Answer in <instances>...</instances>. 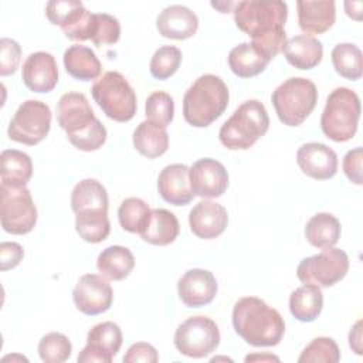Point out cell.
I'll return each mask as SVG.
<instances>
[{"label": "cell", "instance_id": "cell-30", "mask_svg": "<svg viewBox=\"0 0 363 363\" xmlns=\"http://www.w3.org/2000/svg\"><path fill=\"white\" fill-rule=\"evenodd\" d=\"M269 60L251 43H241L231 48L228 54V67L240 78H251L261 74Z\"/></svg>", "mask_w": 363, "mask_h": 363}, {"label": "cell", "instance_id": "cell-47", "mask_svg": "<svg viewBox=\"0 0 363 363\" xmlns=\"http://www.w3.org/2000/svg\"><path fill=\"white\" fill-rule=\"evenodd\" d=\"M349 346L356 354H362V320H357L349 333Z\"/></svg>", "mask_w": 363, "mask_h": 363}, {"label": "cell", "instance_id": "cell-1", "mask_svg": "<svg viewBox=\"0 0 363 363\" xmlns=\"http://www.w3.org/2000/svg\"><path fill=\"white\" fill-rule=\"evenodd\" d=\"M233 11L235 26L251 37V44L269 61L282 51L286 43L288 6L285 1L245 0L235 3Z\"/></svg>", "mask_w": 363, "mask_h": 363}, {"label": "cell", "instance_id": "cell-27", "mask_svg": "<svg viewBox=\"0 0 363 363\" xmlns=\"http://www.w3.org/2000/svg\"><path fill=\"white\" fill-rule=\"evenodd\" d=\"M180 233L177 217L166 208H155L146 228L139 234L143 241L153 245H169Z\"/></svg>", "mask_w": 363, "mask_h": 363}, {"label": "cell", "instance_id": "cell-26", "mask_svg": "<svg viewBox=\"0 0 363 363\" xmlns=\"http://www.w3.org/2000/svg\"><path fill=\"white\" fill-rule=\"evenodd\" d=\"M65 71L75 79L91 81L99 77L102 65L95 52L81 44L68 47L64 52Z\"/></svg>", "mask_w": 363, "mask_h": 363}, {"label": "cell", "instance_id": "cell-15", "mask_svg": "<svg viewBox=\"0 0 363 363\" xmlns=\"http://www.w3.org/2000/svg\"><path fill=\"white\" fill-rule=\"evenodd\" d=\"M190 186L194 196L203 199L220 197L228 186V173L223 163L216 159H199L189 169Z\"/></svg>", "mask_w": 363, "mask_h": 363}, {"label": "cell", "instance_id": "cell-42", "mask_svg": "<svg viewBox=\"0 0 363 363\" xmlns=\"http://www.w3.org/2000/svg\"><path fill=\"white\" fill-rule=\"evenodd\" d=\"M21 47L13 38L3 37L0 40V75H11L18 68Z\"/></svg>", "mask_w": 363, "mask_h": 363}, {"label": "cell", "instance_id": "cell-40", "mask_svg": "<svg viewBox=\"0 0 363 363\" xmlns=\"http://www.w3.org/2000/svg\"><path fill=\"white\" fill-rule=\"evenodd\" d=\"M145 111L147 121L166 128L174 115L173 98L164 91H156L147 96Z\"/></svg>", "mask_w": 363, "mask_h": 363}, {"label": "cell", "instance_id": "cell-8", "mask_svg": "<svg viewBox=\"0 0 363 363\" xmlns=\"http://www.w3.org/2000/svg\"><path fill=\"white\" fill-rule=\"evenodd\" d=\"M91 94L109 119L128 122L136 113V94L128 79L118 71H108L96 79L91 88Z\"/></svg>", "mask_w": 363, "mask_h": 363}, {"label": "cell", "instance_id": "cell-31", "mask_svg": "<svg viewBox=\"0 0 363 363\" xmlns=\"http://www.w3.org/2000/svg\"><path fill=\"white\" fill-rule=\"evenodd\" d=\"M323 308L320 286L305 284L296 288L289 296V311L301 322H313Z\"/></svg>", "mask_w": 363, "mask_h": 363}, {"label": "cell", "instance_id": "cell-50", "mask_svg": "<svg viewBox=\"0 0 363 363\" xmlns=\"http://www.w3.org/2000/svg\"><path fill=\"white\" fill-rule=\"evenodd\" d=\"M211 6L218 9L221 13H228L231 7H235V3H211Z\"/></svg>", "mask_w": 363, "mask_h": 363}, {"label": "cell", "instance_id": "cell-49", "mask_svg": "<svg viewBox=\"0 0 363 363\" xmlns=\"http://www.w3.org/2000/svg\"><path fill=\"white\" fill-rule=\"evenodd\" d=\"M255 360H261V362L275 360V362H279V359L277 356H272V354H250V356L245 357V362H255Z\"/></svg>", "mask_w": 363, "mask_h": 363}, {"label": "cell", "instance_id": "cell-45", "mask_svg": "<svg viewBox=\"0 0 363 363\" xmlns=\"http://www.w3.org/2000/svg\"><path fill=\"white\" fill-rule=\"evenodd\" d=\"M78 0H52L48 1L45 6V16L47 18L55 24L61 26L67 16L79 4Z\"/></svg>", "mask_w": 363, "mask_h": 363}, {"label": "cell", "instance_id": "cell-23", "mask_svg": "<svg viewBox=\"0 0 363 363\" xmlns=\"http://www.w3.org/2000/svg\"><path fill=\"white\" fill-rule=\"evenodd\" d=\"M108 204L106 189L95 179H84L72 189L71 207L75 214L89 216L108 213Z\"/></svg>", "mask_w": 363, "mask_h": 363}, {"label": "cell", "instance_id": "cell-7", "mask_svg": "<svg viewBox=\"0 0 363 363\" xmlns=\"http://www.w3.org/2000/svg\"><path fill=\"white\" fill-rule=\"evenodd\" d=\"M279 121L286 126L301 125L315 109L318 102L316 85L302 77L285 79L271 96Z\"/></svg>", "mask_w": 363, "mask_h": 363}, {"label": "cell", "instance_id": "cell-21", "mask_svg": "<svg viewBox=\"0 0 363 363\" xmlns=\"http://www.w3.org/2000/svg\"><path fill=\"white\" fill-rule=\"evenodd\" d=\"M156 27L159 34L166 38L187 40L196 34L199 28V18L189 7L172 4L159 13Z\"/></svg>", "mask_w": 363, "mask_h": 363}, {"label": "cell", "instance_id": "cell-32", "mask_svg": "<svg viewBox=\"0 0 363 363\" xmlns=\"http://www.w3.org/2000/svg\"><path fill=\"white\" fill-rule=\"evenodd\" d=\"M305 237L316 248H330L340 238V221L330 213H318L306 223Z\"/></svg>", "mask_w": 363, "mask_h": 363}, {"label": "cell", "instance_id": "cell-18", "mask_svg": "<svg viewBox=\"0 0 363 363\" xmlns=\"http://www.w3.org/2000/svg\"><path fill=\"white\" fill-rule=\"evenodd\" d=\"M24 85L38 94L50 92L58 82V67L52 54L37 51L30 54L21 68Z\"/></svg>", "mask_w": 363, "mask_h": 363}, {"label": "cell", "instance_id": "cell-3", "mask_svg": "<svg viewBox=\"0 0 363 363\" xmlns=\"http://www.w3.org/2000/svg\"><path fill=\"white\" fill-rule=\"evenodd\" d=\"M57 121L77 149L98 150L106 140V129L95 116L88 98L81 92H67L57 104Z\"/></svg>", "mask_w": 363, "mask_h": 363}, {"label": "cell", "instance_id": "cell-35", "mask_svg": "<svg viewBox=\"0 0 363 363\" xmlns=\"http://www.w3.org/2000/svg\"><path fill=\"white\" fill-rule=\"evenodd\" d=\"M94 14L85 9L82 1L67 16V18L60 26L67 38L74 41L91 40Z\"/></svg>", "mask_w": 363, "mask_h": 363}, {"label": "cell", "instance_id": "cell-36", "mask_svg": "<svg viewBox=\"0 0 363 363\" xmlns=\"http://www.w3.org/2000/svg\"><path fill=\"white\" fill-rule=\"evenodd\" d=\"M75 230L79 237L91 244L102 242L111 233V223L108 214L75 216Z\"/></svg>", "mask_w": 363, "mask_h": 363}, {"label": "cell", "instance_id": "cell-46", "mask_svg": "<svg viewBox=\"0 0 363 363\" xmlns=\"http://www.w3.org/2000/svg\"><path fill=\"white\" fill-rule=\"evenodd\" d=\"M24 257V250L18 242L3 241L0 244V268L7 271L16 268Z\"/></svg>", "mask_w": 363, "mask_h": 363}, {"label": "cell", "instance_id": "cell-6", "mask_svg": "<svg viewBox=\"0 0 363 363\" xmlns=\"http://www.w3.org/2000/svg\"><path fill=\"white\" fill-rule=\"evenodd\" d=\"M360 119V99L357 94L346 86L335 88L325 104L320 116V128L326 138L333 142L350 140Z\"/></svg>", "mask_w": 363, "mask_h": 363}, {"label": "cell", "instance_id": "cell-37", "mask_svg": "<svg viewBox=\"0 0 363 363\" xmlns=\"http://www.w3.org/2000/svg\"><path fill=\"white\" fill-rule=\"evenodd\" d=\"M182 51L174 45L159 47L149 64V69L153 78L167 79L170 78L180 67Z\"/></svg>", "mask_w": 363, "mask_h": 363}, {"label": "cell", "instance_id": "cell-16", "mask_svg": "<svg viewBox=\"0 0 363 363\" xmlns=\"http://www.w3.org/2000/svg\"><path fill=\"white\" fill-rule=\"evenodd\" d=\"M217 281L213 272L201 268L189 269L177 282L179 298L187 308L208 305L217 294Z\"/></svg>", "mask_w": 363, "mask_h": 363}, {"label": "cell", "instance_id": "cell-25", "mask_svg": "<svg viewBox=\"0 0 363 363\" xmlns=\"http://www.w3.org/2000/svg\"><path fill=\"white\" fill-rule=\"evenodd\" d=\"M33 174L30 156L17 149H6L0 155L1 186L26 187Z\"/></svg>", "mask_w": 363, "mask_h": 363}, {"label": "cell", "instance_id": "cell-22", "mask_svg": "<svg viewBox=\"0 0 363 363\" xmlns=\"http://www.w3.org/2000/svg\"><path fill=\"white\" fill-rule=\"evenodd\" d=\"M298 7V23L306 35L322 34L328 31L336 20V6L332 0L311 1L299 0Z\"/></svg>", "mask_w": 363, "mask_h": 363}, {"label": "cell", "instance_id": "cell-39", "mask_svg": "<svg viewBox=\"0 0 363 363\" xmlns=\"http://www.w3.org/2000/svg\"><path fill=\"white\" fill-rule=\"evenodd\" d=\"M340 360V350L336 342L332 337L320 336L315 337L298 357L299 363H312V362H325L336 363Z\"/></svg>", "mask_w": 363, "mask_h": 363}, {"label": "cell", "instance_id": "cell-28", "mask_svg": "<svg viewBox=\"0 0 363 363\" xmlns=\"http://www.w3.org/2000/svg\"><path fill=\"white\" fill-rule=\"evenodd\" d=\"M132 140L135 149L147 159L162 156L169 147V135L166 128L147 119L136 126Z\"/></svg>", "mask_w": 363, "mask_h": 363}, {"label": "cell", "instance_id": "cell-33", "mask_svg": "<svg viewBox=\"0 0 363 363\" xmlns=\"http://www.w3.org/2000/svg\"><path fill=\"white\" fill-rule=\"evenodd\" d=\"M332 64L335 71L350 81H356L362 77V51L352 43H340L332 50Z\"/></svg>", "mask_w": 363, "mask_h": 363}, {"label": "cell", "instance_id": "cell-44", "mask_svg": "<svg viewBox=\"0 0 363 363\" xmlns=\"http://www.w3.org/2000/svg\"><path fill=\"white\" fill-rule=\"evenodd\" d=\"M159 360L157 350L146 342H138L133 343L126 354L123 356L125 363H138V362H145V363H156Z\"/></svg>", "mask_w": 363, "mask_h": 363}, {"label": "cell", "instance_id": "cell-13", "mask_svg": "<svg viewBox=\"0 0 363 363\" xmlns=\"http://www.w3.org/2000/svg\"><path fill=\"white\" fill-rule=\"evenodd\" d=\"M122 346V330L113 322L95 325L86 335V346L78 354L79 363H111Z\"/></svg>", "mask_w": 363, "mask_h": 363}, {"label": "cell", "instance_id": "cell-14", "mask_svg": "<svg viewBox=\"0 0 363 363\" xmlns=\"http://www.w3.org/2000/svg\"><path fill=\"white\" fill-rule=\"evenodd\" d=\"M72 299L79 312L95 316L111 308L113 292L111 284L102 275L85 274L78 279L72 291Z\"/></svg>", "mask_w": 363, "mask_h": 363}, {"label": "cell", "instance_id": "cell-19", "mask_svg": "<svg viewBox=\"0 0 363 363\" xmlns=\"http://www.w3.org/2000/svg\"><path fill=\"white\" fill-rule=\"evenodd\" d=\"M228 224L227 210L211 200L197 203L189 214V225L194 235L203 240H211L224 233Z\"/></svg>", "mask_w": 363, "mask_h": 363}, {"label": "cell", "instance_id": "cell-20", "mask_svg": "<svg viewBox=\"0 0 363 363\" xmlns=\"http://www.w3.org/2000/svg\"><path fill=\"white\" fill-rule=\"evenodd\" d=\"M189 169L186 164L173 163L159 173L157 191L164 201L173 206H186L193 200Z\"/></svg>", "mask_w": 363, "mask_h": 363}, {"label": "cell", "instance_id": "cell-43", "mask_svg": "<svg viewBox=\"0 0 363 363\" xmlns=\"http://www.w3.org/2000/svg\"><path fill=\"white\" fill-rule=\"evenodd\" d=\"M362 159H363V149L362 147H354L349 150L345 157H343V172L346 177L354 183V184H362L363 177H362Z\"/></svg>", "mask_w": 363, "mask_h": 363}, {"label": "cell", "instance_id": "cell-17", "mask_svg": "<svg viewBox=\"0 0 363 363\" xmlns=\"http://www.w3.org/2000/svg\"><path fill=\"white\" fill-rule=\"evenodd\" d=\"M296 163L301 170L315 179L328 180L337 172V155L325 143H303L296 152Z\"/></svg>", "mask_w": 363, "mask_h": 363}, {"label": "cell", "instance_id": "cell-48", "mask_svg": "<svg viewBox=\"0 0 363 363\" xmlns=\"http://www.w3.org/2000/svg\"><path fill=\"white\" fill-rule=\"evenodd\" d=\"M362 1H346L345 3V9L349 17L354 18V20H360L362 18Z\"/></svg>", "mask_w": 363, "mask_h": 363}, {"label": "cell", "instance_id": "cell-24", "mask_svg": "<svg viewBox=\"0 0 363 363\" xmlns=\"http://www.w3.org/2000/svg\"><path fill=\"white\" fill-rule=\"evenodd\" d=\"M282 52L292 67L312 69L322 61L323 45L313 35L299 34L286 40Z\"/></svg>", "mask_w": 363, "mask_h": 363}, {"label": "cell", "instance_id": "cell-2", "mask_svg": "<svg viewBox=\"0 0 363 363\" xmlns=\"http://www.w3.org/2000/svg\"><path fill=\"white\" fill-rule=\"evenodd\" d=\"M233 326L248 345L277 346L285 332L281 313L257 296H244L233 308Z\"/></svg>", "mask_w": 363, "mask_h": 363}, {"label": "cell", "instance_id": "cell-4", "mask_svg": "<svg viewBox=\"0 0 363 363\" xmlns=\"http://www.w3.org/2000/svg\"><path fill=\"white\" fill-rule=\"evenodd\" d=\"M230 99L225 82L214 75L199 77L183 96V116L194 128H206L227 109Z\"/></svg>", "mask_w": 363, "mask_h": 363}, {"label": "cell", "instance_id": "cell-12", "mask_svg": "<svg viewBox=\"0 0 363 363\" xmlns=\"http://www.w3.org/2000/svg\"><path fill=\"white\" fill-rule=\"evenodd\" d=\"M220 345L217 323L203 315L187 318L174 333L176 349L187 357H206Z\"/></svg>", "mask_w": 363, "mask_h": 363}, {"label": "cell", "instance_id": "cell-41", "mask_svg": "<svg viewBox=\"0 0 363 363\" xmlns=\"http://www.w3.org/2000/svg\"><path fill=\"white\" fill-rule=\"evenodd\" d=\"M121 37V24L116 17L106 13L94 14V26L91 41L101 47L106 44H115Z\"/></svg>", "mask_w": 363, "mask_h": 363}, {"label": "cell", "instance_id": "cell-38", "mask_svg": "<svg viewBox=\"0 0 363 363\" xmlns=\"http://www.w3.org/2000/svg\"><path fill=\"white\" fill-rule=\"evenodd\" d=\"M72 346L69 339L58 332L47 333L38 343L40 359L45 363H61L71 356Z\"/></svg>", "mask_w": 363, "mask_h": 363}, {"label": "cell", "instance_id": "cell-11", "mask_svg": "<svg viewBox=\"0 0 363 363\" xmlns=\"http://www.w3.org/2000/svg\"><path fill=\"white\" fill-rule=\"evenodd\" d=\"M349 269V257L340 248H325L322 252L303 258L296 275L302 284H312L328 288L345 278Z\"/></svg>", "mask_w": 363, "mask_h": 363}, {"label": "cell", "instance_id": "cell-10", "mask_svg": "<svg viewBox=\"0 0 363 363\" xmlns=\"http://www.w3.org/2000/svg\"><path fill=\"white\" fill-rule=\"evenodd\" d=\"M0 221L6 233L23 235L37 223V208L27 187L0 184Z\"/></svg>", "mask_w": 363, "mask_h": 363}, {"label": "cell", "instance_id": "cell-9", "mask_svg": "<svg viewBox=\"0 0 363 363\" xmlns=\"http://www.w3.org/2000/svg\"><path fill=\"white\" fill-rule=\"evenodd\" d=\"M50 128V106L37 99H27L14 112L7 128V135L14 142L34 146L45 139Z\"/></svg>", "mask_w": 363, "mask_h": 363}, {"label": "cell", "instance_id": "cell-29", "mask_svg": "<svg viewBox=\"0 0 363 363\" xmlns=\"http://www.w3.org/2000/svg\"><path fill=\"white\" fill-rule=\"evenodd\" d=\"M135 267V258L129 248L111 245L101 251L96 259V268L102 277L111 281L125 279Z\"/></svg>", "mask_w": 363, "mask_h": 363}, {"label": "cell", "instance_id": "cell-5", "mask_svg": "<svg viewBox=\"0 0 363 363\" xmlns=\"http://www.w3.org/2000/svg\"><path fill=\"white\" fill-rule=\"evenodd\" d=\"M268 128L269 116L262 102L248 99L223 123L218 138L221 145L230 150H247L267 133Z\"/></svg>", "mask_w": 363, "mask_h": 363}, {"label": "cell", "instance_id": "cell-34", "mask_svg": "<svg viewBox=\"0 0 363 363\" xmlns=\"http://www.w3.org/2000/svg\"><path fill=\"white\" fill-rule=\"evenodd\" d=\"M150 208L147 203L139 197L125 199L118 210V218L121 227L133 234H140L150 218Z\"/></svg>", "mask_w": 363, "mask_h": 363}]
</instances>
